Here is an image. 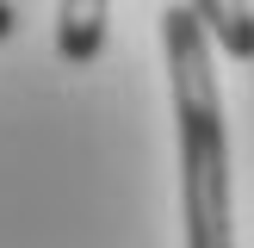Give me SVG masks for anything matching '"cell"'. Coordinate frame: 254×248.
<instances>
[{"label": "cell", "instance_id": "7a4b0ae2", "mask_svg": "<svg viewBox=\"0 0 254 248\" xmlns=\"http://www.w3.org/2000/svg\"><path fill=\"white\" fill-rule=\"evenodd\" d=\"M106 6L112 0H56V56L68 68H87L106 50Z\"/></svg>", "mask_w": 254, "mask_h": 248}, {"label": "cell", "instance_id": "3957f363", "mask_svg": "<svg viewBox=\"0 0 254 248\" xmlns=\"http://www.w3.org/2000/svg\"><path fill=\"white\" fill-rule=\"evenodd\" d=\"M198 12V25L211 31V44L236 62H254V6L248 0H186Z\"/></svg>", "mask_w": 254, "mask_h": 248}, {"label": "cell", "instance_id": "6da1fadb", "mask_svg": "<svg viewBox=\"0 0 254 248\" xmlns=\"http://www.w3.org/2000/svg\"><path fill=\"white\" fill-rule=\"evenodd\" d=\"M168 44V81H174V130H180V217L186 248H236V205H230V130H223V93L211 74V31L198 12L168 6L161 12Z\"/></svg>", "mask_w": 254, "mask_h": 248}, {"label": "cell", "instance_id": "277c9868", "mask_svg": "<svg viewBox=\"0 0 254 248\" xmlns=\"http://www.w3.org/2000/svg\"><path fill=\"white\" fill-rule=\"evenodd\" d=\"M12 31H19V6H12V0H0V44H6Z\"/></svg>", "mask_w": 254, "mask_h": 248}]
</instances>
